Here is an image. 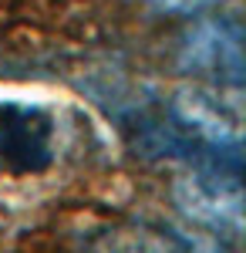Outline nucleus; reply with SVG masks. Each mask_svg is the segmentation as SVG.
<instances>
[{"instance_id":"f257e3e1","label":"nucleus","mask_w":246,"mask_h":253,"mask_svg":"<svg viewBox=\"0 0 246 253\" xmlns=\"http://www.w3.org/2000/svg\"><path fill=\"white\" fill-rule=\"evenodd\" d=\"M172 199L189 223L236 243L246 226L243 162H196L172 182Z\"/></svg>"},{"instance_id":"f03ea898","label":"nucleus","mask_w":246,"mask_h":253,"mask_svg":"<svg viewBox=\"0 0 246 253\" xmlns=\"http://www.w3.org/2000/svg\"><path fill=\"white\" fill-rule=\"evenodd\" d=\"M179 68L219 91H240L246 81L243 27L236 17H203L179 41Z\"/></svg>"},{"instance_id":"7ed1b4c3","label":"nucleus","mask_w":246,"mask_h":253,"mask_svg":"<svg viewBox=\"0 0 246 253\" xmlns=\"http://www.w3.org/2000/svg\"><path fill=\"white\" fill-rule=\"evenodd\" d=\"M57 159V115L38 101H0V162L17 175H41Z\"/></svg>"},{"instance_id":"20e7f679","label":"nucleus","mask_w":246,"mask_h":253,"mask_svg":"<svg viewBox=\"0 0 246 253\" xmlns=\"http://www.w3.org/2000/svg\"><path fill=\"white\" fill-rule=\"evenodd\" d=\"M88 253H236L229 240L219 236H189L165 226H149V223H125V226H108L98 236H91Z\"/></svg>"},{"instance_id":"39448f33","label":"nucleus","mask_w":246,"mask_h":253,"mask_svg":"<svg viewBox=\"0 0 246 253\" xmlns=\"http://www.w3.org/2000/svg\"><path fill=\"white\" fill-rule=\"evenodd\" d=\"M159 14H179V17H199L212 7H219L223 0H145Z\"/></svg>"}]
</instances>
